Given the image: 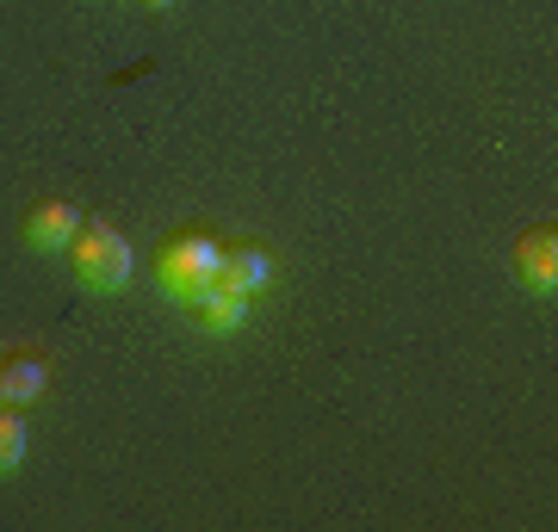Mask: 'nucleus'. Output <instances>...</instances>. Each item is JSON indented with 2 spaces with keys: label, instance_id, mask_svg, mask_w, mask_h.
Returning a JSON list of instances; mask_svg holds the SVG:
<instances>
[{
  "label": "nucleus",
  "instance_id": "f257e3e1",
  "mask_svg": "<svg viewBox=\"0 0 558 532\" xmlns=\"http://www.w3.org/2000/svg\"><path fill=\"white\" fill-rule=\"evenodd\" d=\"M218 267H223V236H211V230H199V223L168 230V236L156 242V260H149L161 297H174L180 310L199 304V297L218 285Z\"/></svg>",
  "mask_w": 558,
  "mask_h": 532
},
{
  "label": "nucleus",
  "instance_id": "f03ea898",
  "mask_svg": "<svg viewBox=\"0 0 558 532\" xmlns=\"http://www.w3.org/2000/svg\"><path fill=\"white\" fill-rule=\"evenodd\" d=\"M69 273H75V285H87V292H124L131 285V267H137V248L124 242L119 223H106V218H81V230L69 236Z\"/></svg>",
  "mask_w": 558,
  "mask_h": 532
},
{
  "label": "nucleus",
  "instance_id": "7ed1b4c3",
  "mask_svg": "<svg viewBox=\"0 0 558 532\" xmlns=\"http://www.w3.org/2000/svg\"><path fill=\"white\" fill-rule=\"evenodd\" d=\"M515 279L534 297H553L558 292V223L553 218L515 236Z\"/></svg>",
  "mask_w": 558,
  "mask_h": 532
},
{
  "label": "nucleus",
  "instance_id": "20e7f679",
  "mask_svg": "<svg viewBox=\"0 0 558 532\" xmlns=\"http://www.w3.org/2000/svg\"><path fill=\"white\" fill-rule=\"evenodd\" d=\"M218 285L236 292V297H248V304H260V292L274 285V255H267V242H223Z\"/></svg>",
  "mask_w": 558,
  "mask_h": 532
},
{
  "label": "nucleus",
  "instance_id": "39448f33",
  "mask_svg": "<svg viewBox=\"0 0 558 532\" xmlns=\"http://www.w3.org/2000/svg\"><path fill=\"white\" fill-rule=\"evenodd\" d=\"M75 230H81V211L69 205V198H38V205L25 211V223H20V236H25L32 255H62Z\"/></svg>",
  "mask_w": 558,
  "mask_h": 532
},
{
  "label": "nucleus",
  "instance_id": "423d86ee",
  "mask_svg": "<svg viewBox=\"0 0 558 532\" xmlns=\"http://www.w3.org/2000/svg\"><path fill=\"white\" fill-rule=\"evenodd\" d=\"M44 396H50V359H38V354L0 359V403H7V409H32Z\"/></svg>",
  "mask_w": 558,
  "mask_h": 532
},
{
  "label": "nucleus",
  "instance_id": "0eeeda50",
  "mask_svg": "<svg viewBox=\"0 0 558 532\" xmlns=\"http://www.w3.org/2000/svg\"><path fill=\"white\" fill-rule=\"evenodd\" d=\"M186 316L199 322L205 335H236L242 322L255 316V304H248V297H236V292H223V285H211L199 304H186Z\"/></svg>",
  "mask_w": 558,
  "mask_h": 532
},
{
  "label": "nucleus",
  "instance_id": "6e6552de",
  "mask_svg": "<svg viewBox=\"0 0 558 532\" xmlns=\"http://www.w3.org/2000/svg\"><path fill=\"white\" fill-rule=\"evenodd\" d=\"M25 415L20 409H7V403H0V471H20L25 465Z\"/></svg>",
  "mask_w": 558,
  "mask_h": 532
},
{
  "label": "nucleus",
  "instance_id": "1a4fd4ad",
  "mask_svg": "<svg viewBox=\"0 0 558 532\" xmlns=\"http://www.w3.org/2000/svg\"><path fill=\"white\" fill-rule=\"evenodd\" d=\"M143 7H149V13H168V7H174V0H143Z\"/></svg>",
  "mask_w": 558,
  "mask_h": 532
}]
</instances>
